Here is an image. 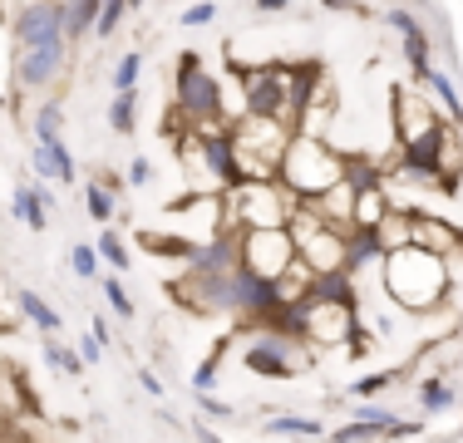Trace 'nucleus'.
Listing matches in <instances>:
<instances>
[{
    "label": "nucleus",
    "mask_w": 463,
    "mask_h": 443,
    "mask_svg": "<svg viewBox=\"0 0 463 443\" xmlns=\"http://www.w3.org/2000/svg\"><path fill=\"white\" fill-rule=\"evenodd\" d=\"M109 128L114 133H134L138 128V89L134 94H114V104H109Z\"/></svg>",
    "instance_id": "31"
},
{
    "label": "nucleus",
    "mask_w": 463,
    "mask_h": 443,
    "mask_svg": "<svg viewBox=\"0 0 463 443\" xmlns=\"http://www.w3.org/2000/svg\"><path fill=\"white\" fill-rule=\"evenodd\" d=\"M414 247H424L429 257H444V261H458L463 257V231L454 227L449 217H429V212H414Z\"/></svg>",
    "instance_id": "14"
},
{
    "label": "nucleus",
    "mask_w": 463,
    "mask_h": 443,
    "mask_svg": "<svg viewBox=\"0 0 463 443\" xmlns=\"http://www.w3.org/2000/svg\"><path fill=\"white\" fill-rule=\"evenodd\" d=\"M326 438H330V443H384L390 434H384V429H370V424H355V419H345V424L330 429Z\"/></svg>",
    "instance_id": "35"
},
{
    "label": "nucleus",
    "mask_w": 463,
    "mask_h": 443,
    "mask_svg": "<svg viewBox=\"0 0 463 443\" xmlns=\"http://www.w3.org/2000/svg\"><path fill=\"white\" fill-rule=\"evenodd\" d=\"M70 74V44H40V50H15V89L20 94H45Z\"/></svg>",
    "instance_id": "11"
},
{
    "label": "nucleus",
    "mask_w": 463,
    "mask_h": 443,
    "mask_svg": "<svg viewBox=\"0 0 463 443\" xmlns=\"http://www.w3.org/2000/svg\"><path fill=\"white\" fill-rule=\"evenodd\" d=\"M138 247H143V251H153V257L187 261V257H193V247H197V241H187V237H163V231H143V237H138Z\"/></svg>",
    "instance_id": "28"
},
{
    "label": "nucleus",
    "mask_w": 463,
    "mask_h": 443,
    "mask_svg": "<svg viewBox=\"0 0 463 443\" xmlns=\"http://www.w3.org/2000/svg\"><path fill=\"white\" fill-rule=\"evenodd\" d=\"M45 364H50V370H60V374H70V380H80V374H84V354L70 350L60 335H45Z\"/></svg>",
    "instance_id": "29"
},
{
    "label": "nucleus",
    "mask_w": 463,
    "mask_h": 443,
    "mask_svg": "<svg viewBox=\"0 0 463 443\" xmlns=\"http://www.w3.org/2000/svg\"><path fill=\"white\" fill-rule=\"evenodd\" d=\"M227 345H232V335H222V340H217V350L207 354V360L193 364V394H213V390H217V370H222Z\"/></svg>",
    "instance_id": "30"
},
{
    "label": "nucleus",
    "mask_w": 463,
    "mask_h": 443,
    "mask_svg": "<svg viewBox=\"0 0 463 443\" xmlns=\"http://www.w3.org/2000/svg\"><path fill=\"white\" fill-rule=\"evenodd\" d=\"M94 183H99V187H104V193H109V197H114V203H124V177H114V173H99V177H94Z\"/></svg>",
    "instance_id": "48"
},
{
    "label": "nucleus",
    "mask_w": 463,
    "mask_h": 443,
    "mask_svg": "<svg viewBox=\"0 0 463 443\" xmlns=\"http://www.w3.org/2000/svg\"><path fill=\"white\" fill-rule=\"evenodd\" d=\"M380 241H384V257L400 247H414V212H390L380 222Z\"/></svg>",
    "instance_id": "26"
},
{
    "label": "nucleus",
    "mask_w": 463,
    "mask_h": 443,
    "mask_svg": "<svg viewBox=\"0 0 463 443\" xmlns=\"http://www.w3.org/2000/svg\"><path fill=\"white\" fill-rule=\"evenodd\" d=\"M148 177H153V163H148V158H134V163H128V187H148Z\"/></svg>",
    "instance_id": "47"
},
{
    "label": "nucleus",
    "mask_w": 463,
    "mask_h": 443,
    "mask_svg": "<svg viewBox=\"0 0 463 443\" xmlns=\"http://www.w3.org/2000/svg\"><path fill=\"white\" fill-rule=\"evenodd\" d=\"M213 20H217V5H213V0H193V5L183 10V20H178V25L193 30V25H213Z\"/></svg>",
    "instance_id": "45"
},
{
    "label": "nucleus",
    "mask_w": 463,
    "mask_h": 443,
    "mask_svg": "<svg viewBox=\"0 0 463 443\" xmlns=\"http://www.w3.org/2000/svg\"><path fill=\"white\" fill-rule=\"evenodd\" d=\"M311 296H316V306L345 310V316H355V320H360V291H355V276H350V271L311 276Z\"/></svg>",
    "instance_id": "15"
},
{
    "label": "nucleus",
    "mask_w": 463,
    "mask_h": 443,
    "mask_svg": "<svg viewBox=\"0 0 463 443\" xmlns=\"http://www.w3.org/2000/svg\"><path fill=\"white\" fill-rule=\"evenodd\" d=\"M384 25H390L400 40H404V35H419V30H429L424 20H419V10H410V5H390V10H384Z\"/></svg>",
    "instance_id": "40"
},
{
    "label": "nucleus",
    "mask_w": 463,
    "mask_h": 443,
    "mask_svg": "<svg viewBox=\"0 0 463 443\" xmlns=\"http://www.w3.org/2000/svg\"><path fill=\"white\" fill-rule=\"evenodd\" d=\"M84 207H90V217L94 222H104V227H109V222H114V197H109L104 193V187H99V183H84Z\"/></svg>",
    "instance_id": "41"
},
{
    "label": "nucleus",
    "mask_w": 463,
    "mask_h": 443,
    "mask_svg": "<svg viewBox=\"0 0 463 443\" xmlns=\"http://www.w3.org/2000/svg\"><path fill=\"white\" fill-rule=\"evenodd\" d=\"M419 84H424V94H434L439 114H444V118H454V124H463V99H458V89H454V80H449L444 70H429Z\"/></svg>",
    "instance_id": "23"
},
{
    "label": "nucleus",
    "mask_w": 463,
    "mask_h": 443,
    "mask_svg": "<svg viewBox=\"0 0 463 443\" xmlns=\"http://www.w3.org/2000/svg\"><path fill=\"white\" fill-rule=\"evenodd\" d=\"M70 271L80 276V281H94V276H99V251H94V241H74V247H70Z\"/></svg>",
    "instance_id": "39"
},
{
    "label": "nucleus",
    "mask_w": 463,
    "mask_h": 443,
    "mask_svg": "<svg viewBox=\"0 0 463 443\" xmlns=\"http://www.w3.org/2000/svg\"><path fill=\"white\" fill-rule=\"evenodd\" d=\"M222 207H227V231H271L291 222L296 197L281 183H241L222 193Z\"/></svg>",
    "instance_id": "4"
},
{
    "label": "nucleus",
    "mask_w": 463,
    "mask_h": 443,
    "mask_svg": "<svg viewBox=\"0 0 463 443\" xmlns=\"http://www.w3.org/2000/svg\"><path fill=\"white\" fill-rule=\"evenodd\" d=\"M370 350H374V330L355 320V325H350V335H345V354H350V360H365Z\"/></svg>",
    "instance_id": "42"
},
{
    "label": "nucleus",
    "mask_w": 463,
    "mask_h": 443,
    "mask_svg": "<svg viewBox=\"0 0 463 443\" xmlns=\"http://www.w3.org/2000/svg\"><path fill=\"white\" fill-rule=\"evenodd\" d=\"M173 94H178V114L193 128H213V124H222V118H227L222 84H217V74L203 64V54H193V50L178 54V70H173Z\"/></svg>",
    "instance_id": "5"
},
{
    "label": "nucleus",
    "mask_w": 463,
    "mask_h": 443,
    "mask_svg": "<svg viewBox=\"0 0 463 443\" xmlns=\"http://www.w3.org/2000/svg\"><path fill=\"white\" fill-rule=\"evenodd\" d=\"M193 443H227V438L217 434V429H207L203 419H193Z\"/></svg>",
    "instance_id": "50"
},
{
    "label": "nucleus",
    "mask_w": 463,
    "mask_h": 443,
    "mask_svg": "<svg viewBox=\"0 0 463 443\" xmlns=\"http://www.w3.org/2000/svg\"><path fill=\"white\" fill-rule=\"evenodd\" d=\"M80 354H84V364H99V360H104V345L90 335V340H80Z\"/></svg>",
    "instance_id": "52"
},
{
    "label": "nucleus",
    "mask_w": 463,
    "mask_h": 443,
    "mask_svg": "<svg viewBox=\"0 0 463 443\" xmlns=\"http://www.w3.org/2000/svg\"><path fill=\"white\" fill-rule=\"evenodd\" d=\"M30 138L35 143L64 138V99H40L35 114H30Z\"/></svg>",
    "instance_id": "25"
},
{
    "label": "nucleus",
    "mask_w": 463,
    "mask_h": 443,
    "mask_svg": "<svg viewBox=\"0 0 463 443\" xmlns=\"http://www.w3.org/2000/svg\"><path fill=\"white\" fill-rule=\"evenodd\" d=\"M104 306L114 310L118 320H134L138 310H134V296L124 291V281H118V276H104Z\"/></svg>",
    "instance_id": "38"
},
{
    "label": "nucleus",
    "mask_w": 463,
    "mask_h": 443,
    "mask_svg": "<svg viewBox=\"0 0 463 443\" xmlns=\"http://www.w3.org/2000/svg\"><path fill=\"white\" fill-rule=\"evenodd\" d=\"M241 364H247L257 380H296L306 364V345L277 335V330H241Z\"/></svg>",
    "instance_id": "6"
},
{
    "label": "nucleus",
    "mask_w": 463,
    "mask_h": 443,
    "mask_svg": "<svg viewBox=\"0 0 463 443\" xmlns=\"http://www.w3.org/2000/svg\"><path fill=\"white\" fill-rule=\"evenodd\" d=\"M340 177H345V153L330 148L321 133H296L281 158L277 183L296 197V207H311V203H321L330 187H340Z\"/></svg>",
    "instance_id": "2"
},
{
    "label": "nucleus",
    "mask_w": 463,
    "mask_h": 443,
    "mask_svg": "<svg viewBox=\"0 0 463 443\" xmlns=\"http://www.w3.org/2000/svg\"><path fill=\"white\" fill-rule=\"evenodd\" d=\"M50 187L45 183H15V193H10V212L25 222L30 231H45L50 227Z\"/></svg>",
    "instance_id": "16"
},
{
    "label": "nucleus",
    "mask_w": 463,
    "mask_h": 443,
    "mask_svg": "<svg viewBox=\"0 0 463 443\" xmlns=\"http://www.w3.org/2000/svg\"><path fill=\"white\" fill-rule=\"evenodd\" d=\"M124 20H128V0H99V25H94V35L109 40L114 30H124Z\"/></svg>",
    "instance_id": "36"
},
{
    "label": "nucleus",
    "mask_w": 463,
    "mask_h": 443,
    "mask_svg": "<svg viewBox=\"0 0 463 443\" xmlns=\"http://www.w3.org/2000/svg\"><path fill=\"white\" fill-rule=\"evenodd\" d=\"M340 183H345L350 193H370V187L390 183V168H384L380 158H370V153H345V177H340Z\"/></svg>",
    "instance_id": "18"
},
{
    "label": "nucleus",
    "mask_w": 463,
    "mask_h": 443,
    "mask_svg": "<svg viewBox=\"0 0 463 443\" xmlns=\"http://www.w3.org/2000/svg\"><path fill=\"white\" fill-rule=\"evenodd\" d=\"M90 335H94V340H99V345H104V350H109V345H114V330H109V320H104V316H94V325H90Z\"/></svg>",
    "instance_id": "51"
},
{
    "label": "nucleus",
    "mask_w": 463,
    "mask_h": 443,
    "mask_svg": "<svg viewBox=\"0 0 463 443\" xmlns=\"http://www.w3.org/2000/svg\"><path fill=\"white\" fill-rule=\"evenodd\" d=\"M138 5H143V0H128V10H138Z\"/></svg>",
    "instance_id": "56"
},
{
    "label": "nucleus",
    "mask_w": 463,
    "mask_h": 443,
    "mask_svg": "<svg viewBox=\"0 0 463 443\" xmlns=\"http://www.w3.org/2000/svg\"><path fill=\"white\" fill-rule=\"evenodd\" d=\"M237 251H241V266L257 271L261 281H281L296 261V241L286 227H271V231H237Z\"/></svg>",
    "instance_id": "8"
},
{
    "label": "nucleus",
    "mask_w": 463,
    "mask_h": 443,
    "mask_svg": "<svg viewBox=\"0 0 463 443\" xmlns=\"http://www.w3.org/2000/svg\"><path fill=\"white\" fill-rule=\"evenodd\" d=\"M286 5H291V0H257L261 15H271V10H286Z\"/></svg>",
    "instance_id": "54"
},
{
    "label": "nucleus",
    "mask_w": 463,
    "mask_h": 443,
    "mask_svg": "<svg viewBox=\"0 0 463 443\" xmlns=\"http://www.w3.org/2000/svg\"><path fill=\"white\" fill-rule=\"evenodd\" d=\"M458 438H463V419H458Z\"/></svg>",
    "instance_id": "57"
},
{
    "label": "nucleus",
    "mask_w": 463,
    "mask_h": 443,
    "mask_svg": "<svg viewBox=\"0 0 463 443\" xmlns=\"http://www.w3.org/2000/svg\"><path fill=\"white\" fill-rule=\"evenodd\" d=\"M350 325H355V316H345V310H330V306H316L311 310V340H321V345H345Z\"/></svg>",
    "instance_id": "21"
},
{
    "label": "nucleus",
    "mask_w": 463,
    "mask_h": 443,
    "mask_svg": "<svg viewBox=\"0 0 463 443\" xmlns=\"http://www.w3.org/2000/svg\"><path fill=\"white\" fill-rule=\"evenodd\" d=\"M30 168H35L40 183H60V168H54V158H50L45 143H30Z\"/></svg>",
    "instance_id": "43"
},
{
    "label": "nucleus",
    "mask_w": 463,
    "mask_h": 443,
    "mask_svg": "<svg viewBox=\"0 0 463 443\" xmlns=\"http://www.w3.org/2000/svg\"><path fill=\"white\" fill-rule=\"evenodd\" d=\"M330 10H350V15H365V5H360V0H326Z\"/></svg>",
    "instance_id": "53"
},
{
    "label": "nucleus",
    "mask_w": 463,
    "mask_h": 443,
    "mask_svg": "<svg viewBox=\"0 0 463 443\" xmlns=\"http://www.w3.org/2000/svg\"><path fill=\"white\" fill-rule=\"evenodd\" d=\"M138 390H143V394H153V399H163V380H158L153 370H138Z\"/></svg>",
    "instance_id": "49"
},
{
    "label": "nucleus",
    "mask_w": 463,
    "mask_h": 443,
    "mask_svg": "<svg viewBox=\"0 0 463 443\" xmlns=\"http://www.w3.org/2000/svg\"><path fill=\"white\" fill-rule=\"evenodd\" d=\"M193 143H197V158H203L207 173H213L217 193H232V187L247 183V177H241V168H237V143H232V124L193 128Z\"/></svg>",
    "instance_id": "12"
},
{
    "label": "nucleus",
    "mask_w": 463,
    "mask_h": 443,
    "mask_svg": "<svg viewBox=\"0 0 463 443\" xmlns=\"http://www.w3.org/2000/svg\"><path fill=\"white\" fill-rule=\"evenodd\" d=\"M241 74V114L251 118H281L296 128L291 114V80H286V64H261V70H237Z\"/></svg>",
    "instance_id": "7"
},
{
    "label": "nucleus",
    "mask_w": 463,
    "mask_h": 443,
    "mask_svg": "<svg viewBox=\"0 0 463 443\" xmlns=\"http://www.w3.org/2000/svg\"><path fill=\"white\" fill-rule=\"evenodd\" d=\"M394 212V197H390V187H370V193H355V222L350 227H370V231H380V222Z\"/></svg>",
    "instance_id": "20"
},
{
    "label": "nucleus",
    "mask_w": 463,
    "mask_h": 443,
    "mask_svg": "<svg viewBox=\"0 0 463 443\" xmlns=\"http://www.w3.org/2000/svg\"><path fill=\"white\" fill-rule=\"evenodd\" d=\"M384 266V296L404 310V316H424V310H439L449 301V261L429 257L424 247H400L380 261Z\"/></svg>",
    "instance_id": "1"
},
{
    "label": "nucleus",
    "mask_w": 463,
    "mask_h": 443,
    "mask_svg": "<svg viewBox=\"0 0 463 443\" xmlns=\"http://www.w3.org/2000/svg\"><path fill=\"white\" fill-rule=\"evenodd\" d=\"M197 409H203L207 419H237V409H232L227 399H217V394H197Z\"/></svg>",
    "instance_id": "46"
},
{
    "label": "nucleus",
    "mask_w": 463,
    "mask_h": 443,
    "mask_svg": "<svg viewBox=\"0 0 463 443\" xmlns=\"http://www.w3.org/2000/svg\"><path fill=\"white\" fill-rule=\"evenodd\" d=\"M237 261H241L237 231H217V237H207V241H197V247H193L187 271H193V276H232V271H237Z\"/></svg>",
    "instance_id": "13"
},
{
    "label": "nucleus",
    "mask_w": 463,
    "mask_h": 443,
    "mask_svg": "<svg viewBox=\"0 0 463 443\" xmlns=\"http://www.w3.org/2000/svg\"><path fill=\"white\" fill-rule=\"evenodd\" d=\"M296 128L281 118H251L237 114L232 118V143H237V168L247 183H277L281 177V158L291 148Z\"/></svg>",
    "instance_id": "3"
},
{
    "label": "nucleus",
    "mask_w": 463,
    "mask_h": 443,
    "mask_svg": "<svg viewBox=\"0 0 463 443\" xmlns=\"http://www.w3.org/2000/svg\"><path fill=\"white\" fill-rule=\"evenodd\" d=\"M394 380H400V370H374L365 380L350 384V399H360V404H370V399H380L384 390H394Z\"/></svg>",
    "instance_id": "34"
},
{
    "label": "nucleus",
    "mask_w": 463,
    "mask_h": 443,
    "mask_svg": "<svg viewBox=\"0 0 463 443\" xmlns=\"http://www.w3.org/2000/svg\"><path fill=\"white\" fill-rule=\"evenodd\" d=\"M374 261H384V241H380V231H370V227H350L345 231V271L350 276H360L365 266Z\"/></svg>",
    "instance_id": "17"
},
{
    "label": "nucleus",
    "mask_w": 463,
    "mask_h": 443,
    "mask_svg": "<svg viewBox=\"0 0 463 443\" xmlns=\"http://www.w3.org/2000/svg\"><path fill=\"white\" fill-rule=\"evenodd\" d=\"M94 251H99V261H109L114 271H128V266H134V261H128V247H124V237H118L114 227H104V231H99Z\"/></svg>",
    "instance_id": "32"
},
{
    "label": "nucleus",
    "mask_w": 463,
    "mask_h": 443,
    "mask_svg": "<svg viewBox=\"0 0 463 443\" xmlns=\"http://www.w3.org/2000/svg\"><path fill=\"white\" fill-rule=\"evenodd\" d=\"M15 50H40V44L64 40V0H25L10 20Z\"/></svg>",
    "instance_id": "10"
},
{
    "label": "nucleus",
    "mask_w": 463,
    "mask_h": 443,
    "mask_svg": "<svg viewBox=\"0 0 463 443\" xmlns=\"http://www.w3.org/2000/svg\"><path fill=\"white\" fill-rule=\"evenodd\" d=\"M419 409H424L429 419L444 414V409H454V384L439 380V374H429V380H419Z\"/></svg>",
    "instance_id": "27"
},
{
    "label": "nucleus",
    "mask_w": 463,
    "mask_h": 443,
    "mask_svg": "<svg viewBox=\"0 0 463 443\" xmlns=\"http://www.w3.org/2000/svg\"><path fill=\"white\" fill-rule=\"evenodd\" d=\"M168 291H173V301H178L183 310H193V316H232L237 320L232 276H193V271H183Z\"/></svg>",
    "instance_id": "9"
},
{
    "label": "nucleus",
    "mask_w": 463,
    "mask_h": 443,
    "mask_svg": "<svg viewBox=\"0 0 463 443\" xmlns=\"http://www.w3.org/2000/svg\"><path fill=\"white\" fill-rule=\"evenodd\" d=\"M261 429H267L271 438H306V443L330 434V429L321 424V419H311V414H271Z\"/></svg>",
    "instance_id": "19"
},
{
    "label": "nucleus",
    "mask_w": 463,
    "mask_h": 443,
    "mask_svg": "<svg viewBox=\"0 0 463 443\" xmlns=\"http://www.w3.org/2000/svg\"><path fill=\"white\" fill-rule=\"evenodd\" d=\"M0 108H15V104H10V94H0Z\"/></svg>",
    "instance_id": "55"
},
{
    "label": "nucleus",
    "mask_w": 463,
    "mask_h": 443,
    "mask_svg": "<svg viewBox=\"0 0 463 443\" xmlns=\"http://www.w3.org/2000/svg\"><path fill=\"white\" fill-rule=\"evenodd\" d=\"M138 74H143V54L128 50L124 60L114 64V94H134V89H138Z\"/></svg>",
    "instance_id": "37"
},
{
    "label": "nucleus",
    "mask_w": 463,
    "mask_h": 443,
    "mask_svg": "<svg viewBox=\"0 0 463 443\" xmlns=\"http://www.w3.org/2000/svg\"><path fill=\"white\" fill-rule=\"evenodd\" d=\"M404 60H410L414 80H424V74L434 70V50H429V30H419V35H404Z\"/></svg>",
    "instance_id": "33"
},
{
    "label": "nucleus",
    "mask_w": 463,
    "mask_h": 443,
    "mask_svg": "<svg viewBox=\"0 0 463 443\" xmlns=\"http://www.w3.org/2000/svg\"><path fill=\"white\" fill-rule=\"evenodd\" d=\"M45 148H50V158H54V168H60V183H64V187H70V183H74V153H70V143H64V138H50V143H45Z\"/></svg>",
    "instance_id": "44"
},
{
    "label": "nucleus",
    "mask_w": 463,
    "mask_h": 443,
    "mask_svg": "<svg viewBox=\"0 0 463 443\" xmlns=\"http://www.w3.org/2000/svg\"><path fill=\"white\" fill-rule=\"evenodd\" d=\"M99 25V0H64V44H80Z\"/></svg>",
    "instance_id": "24"
},
{
    "label": "nucleus",
    "mask_w": 463,
    "mask_h": 443,
    "mask_svg": "<svg viewBox=\"0 0 463 443\" xmlns=\"http://www.w3.org/2000/svg\"><path fill=\"white\" fill-rule=\"evenodd\" d=\"M15 301H20V316L30 320V325L40 330V335H60V325H64V316L54 310L45 296H35V291H15Z\"/></svg>",
    "instance_id": "22"
}]
</instances>
